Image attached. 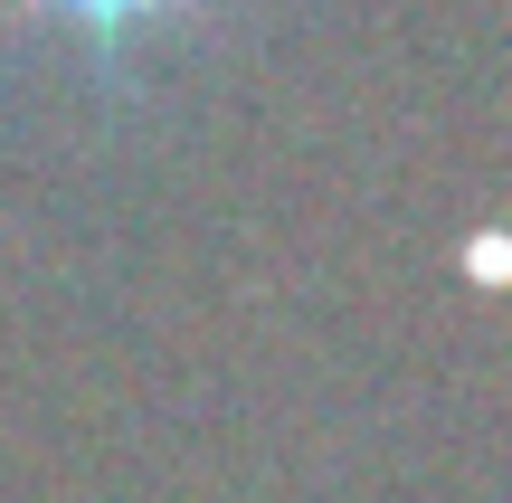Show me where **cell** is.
I'll list each match as a JSON object with an SVG mask.
<instances>
[{
    "mask_svg": "<svg viewBox=\"0 0 512 503\" xmlns=\"http://www.w3.org/2000/svg\"><path fill=\"white\" fill-rule=\"evenodd\" d=\"M29 10L67 19V29H86L95 48H124L133 29H152V19H171V10H181V0H29Z\"/></svg>",
    "mask_w": 512,
    "mask_h": 503,
    "instance_id": "obj_1",
    "label": "cell"
}]
</instances>
